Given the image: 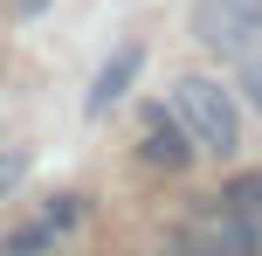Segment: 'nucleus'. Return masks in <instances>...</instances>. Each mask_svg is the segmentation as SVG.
Instances as JSON below:
<instances>
[{
	"label": "nucleus",
	"mask_w": 262,
	"mask_h": 256,
	"mask_svg": "<svg viewBox=\"0 0 262 256\" xmlns=\"http://www.w3.org/2000/svg\"><path fill=\"white\" fill-rule=\"evenodd\" d=\"M172 118H180L186 139H193L200 152H214V160H228V152L242 146L235 90H221L214 76H180V83H172Z\"/></svg>",
	"instance_id": "f257e3e1"
},
{
	"label": "nucleus",
	"mask_w": 262,
	"mask_h": 256,
	"mask_svg": "<svg viewBox=\"0 0 262 256\" xmlns=\"http://www.w3.org/2000/svg\"><path fill=\"white\" fill-rule=\"evenodd\" d=\"M193 42L221 55H249L262 42V0H193Z\"/></svg>",
	"instance_id": "f03ea898"
},
{
	"label": "nucleus",
	"mask_w": 262,
	"mask_h": 256,
	"mask_svg": "<svg viewBox=\"0 0 262 256\" xmlns=\"http://www.w3.org/2000/svg\"><path fill=\"white\" fill-rule=\"evenodd\" d=\"M138 69H145V42H118V49H111V63L90 76L83 118H111V104H124V90L138 83Z\"/></svg>",
	"instance_id": "7ed1b4c3"
},
{
	"label": "nucleus",
	"mask_w": 262,
	"mask_h": 256,
	"mask_svg": "<svg viewBox=\"0 0 262 256\" xmlns=\"http://www.w3.org/2000/svg\"><path fill=\"white\" fill-rule=\"evenodd\" d=\"M138 152H145V166H166V173H180V166L193 160L200 146L186 139V125H180V118H166V111H152V125H145V146H138Z\"/></svg>",
	"instance_id": "20e7f679"
},
{
	"label": "nucleus",
	"mask_w": 262,
	"mask_h": 256,
	"mask_svg": "<svg viewBox=\"0 0 262 256\" xmlns=\"http://www.w3.org/2000/svg\"><path fill=\"white\" fill-rule=\"evenodd\" d=\"M207 256H262V229H255V215L221 208V215H214V235H207Z\"/></svg>",
	"instance_id": "39448f33"
},
{
	"label": "nucleus",
	"mask_w": 262,
	"mask_h": 256,
	"mask_svg": "<svg viewBox=\"0 0 262 256\" xmlns=\"http://www.w3.org/2000/svg\"><path fill=\"white\" fill-rule=\"evenodd\" d=\"M0 256H62V235H55L49 222H35V229L7 235V249H0Z\"/></svg>",
	"instance_id": "423d86ee"
},
{
	"label": "nucleus",
	"mask_w": 262,
	"mask_h": 256,
	"mask_svg": "<svg viewBox=\"0 0 262 256\" xmlns=\"http://www.w3.org/2000/svg\"><path fill=\"white\" fill-rule=\"evenodd\" d=\"M221 208H242V215H262V173H235L221 187Z\"/></svg>",
	"instance_id": "0eeeda50"
},
{
	"label": "nucleus",
	"mask_w": 262,
	"mask_h": 256,
	"mask_svg": "<svg viewBox=\"0 0 262 256\" xmlns=\"http://www.w3.org/2000/svg\"><path fill=\"white\" fill-rule=\"evenodd\" d=\"M76 215H83V208H76V194H55V201L41 208V222H49L55 235H62V229H76Z\"/></svg>",
	"instance_id": "6e6552de"
},
{
	"label": "nucleus",
	"mask_w": 262,
	"mask_h": 256,
	"mask_svg": "<svg viewBox=\"0 0 262 256\" xmlns=\"http://www.w3.org/2000/svg\"><path fill=\"white\" fill-rule=\"evenodd\" d=\"M242 97L262 111V55H249V63H242Z\"/></svg>",
	"instance_id": "1a4fd4ad"
},
{
	"label": "nucleus",
	"mask_w": 262,
	"mask_h": 256,
	"mask_svg": "<svg viewBox=\"0 0 262 256\" xmlns=\"http://www.w3.org/2000/svg\"><path fill=\"white\" fill-rule=\"evenodd\" d=\"M21 173H28V152H7V160H0V187H14Z\"/></svg>",
	"instance_id": "9d476101"
},
{
	"label": "nucleus",
	"mask_w": 262,
	"mask_h": 256,
	"mask_svg": "<svg viewBox=\"0 0 262 256\" xmlns=\"http://www.w3.org/2000/svg\"><path fill=\"white\" fill-rule=\"evenodd\" d=\"M172 256H193V249H172Z\"/></svg>",
	"instance_id": "9b49d317"
}]
</instances>
